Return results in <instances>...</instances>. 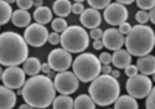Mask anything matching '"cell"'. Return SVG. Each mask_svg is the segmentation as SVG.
Masks as SVG:
<instances>
[{
    "mask_svg": "<svg viewBox=\"0 0 155 109\" xmlns=\"http://www.w3.org/2000/svg\"><path fill=\"white\" fill-rule=\"evenodd\" d=\"M24 36L5 31L0 35V63L3 66H19L28 60L29 47Z\"/></svg>",
    "mask_w": 155,
    "mask_h": 109,
    "instance_id": "7a4b0ae2",
    "label": "cell"
},
{
    "mask_svg": "<svg viewBox=\"0 0 155 109\" xmlns=\"http://www.w3.org/2000/svg\"><path fill=\"white\" fill-rule=\"evenodd\" d=\"M153 81H154V82H155V73H154V74H153Z\"/></svg>",
    "mask_w": 155,
    "mask_h": 109,
    "instance_id": "681fc988",
    "label": "cell"
},
{
    "mask_svg": "<svg viewBox=\"0 0 155 109\" xmlns=\"http://www.w3.org/2000/svg\"><path fill=\"white\" fill-rule=\"evenodd\" d=\"M51 71H52V68H51V66H50L48 62H47V63H42V66H41V72H42L44 74H48Z\"/></svg>",
    "mask_w": 155,
    "mask_h": 109,
    "instance_id": "74e56055",
    "label": "cell"
},
{
    "mask_svg": "<svg viewBox=\"0 0 155 109\" xmlns=\"http://www.w3.org/2000/svg\"><path fill=\"white\" fill-rule=\"evenodd\" d=\"M114 108L115 109H138V102L137 98H134L130 94H124L119 95L118 99L114 102Z\"/></svg>",
    "mask_w": 155,
    "mask_h": 109,
    "instance_id": "d6986e66",
    "label": "cell"
},
{
    "mask_svg": "<svg viewBox=\"0 0 155 109\" xmlns=\"http://www.w3.org/2000/svg\"><path fill=\"white\" fill-rule=\"evenodd\" d=\"M72 70L80 81L92 82L102 73V63L98 57L92 53H82L78 54L72 62Z\"/></svg>",
    "mask_w": 155,
    "mask_h": 109,
    "instance_id": "5b68a950",
    "label": "cell"
},
{
    "mask_svg": "<svg viewBox=\"0 0 155 109\" xmlns=\"http://www.w3.org/2000/svg\"><path fill=\"white\" fill-rule=\"evenodd\" d=\"M86 27L72 25L61 34V46L71 53H81L89 45V34Z\"/></svg>",
    "mask_w": 155,
    "mask_h": 109,
    "instance_id": "8992f818",
    "label": "cell"
},
{
    "mask_svg": "<svg viewBox=\"0 0 155 109\" xmlns=\"http://www.w3.org/2000/svg\"><path fill=\"white\" fill-rule=\"evenodd\" d=\"M149 18H150V21L155 25V6L149 10Z\"/></svg>",
    "mask_w": 155,
    "mask_h": 109,
    "instance_id": "60d3db41",
    "label": "cell"
},
{
    "mask_svg": "<svg viewBox=\"0 0 155 109\" xmlns=\"http://www.w3.org/2000/svg\"><path fill=\"white\" fill-rule=\"evenodd\" d=\"M104 21L112 26H119L128 19V10L124 6V4L120 3H110L106 9H104Z\"/></svg>",
    "mask_w": 155,
    "mask_h": 109,
    "instance_id": "7c38bea8",
    "label": "cell"
},
{
    "mask_svg": "<svg viewBox=\"0 0 155 109\" xmlns=\"http://www.w3.org/2000/svg\"><path fill=\"white\" fill-rule=\"evenodd\" d=\"M155 46V34L150 26L139 24L132 27L125 37V48L133 56L140 57L149 54Z\"/></svg>",
    "mask_w": 155,
    "mask_h": 109,
    "instance_id": "277c9868",
    "label": "cell"
},
{
    "mask_svg": "<svg viewBox=\"0 0 155 109\" xmlns=\"http://www.w3.org/2000/svg\"><path fill=\"white\" fill-rule=\"evenodd\" d=\"M25 76L26 72L24 71V68H20L19 66H9L5 71L2 72V82L11 89H19L22 88L26 82Z\"/></svg>",
    "mask_w": 155,
    "mask_h": 109,
    "instance_id": "8fae6325",
    "label": "cell"
},
{
    "mask_svg": "<svg viewBox=\"0 0 155 109\" xmlns=\"http://www.w3.org/2000/svg\"><path fill=\"white\" fill-rule=\"evenodd\" d=\"M88 94L92 97L96 104L108 107L114 104L120 94V86L115 77L112 74H99L92 81L88 87Z\"/></svg>",
    "mask_w": 155,
    "mask_h": 109,
    "instance_id": "3957f363",
    "label": "cell"
},
{
    "mask_svg": "<svg viewBox=\"0 0 155 109\" xmlns=\"http://www.w3.org/2000/svg\"><path fill=\"white\" fill-rule=\"evenodd\" d=\"M135 20L138 24H147L150 18H149V12H147L145 10H139L135 14Z\"/></svg>",
    "mask_w": 155,
    "mask_h": 109,
    "instance_id": "83f0119b",
    "label": "cell"
},
{
    "mask_svg": "<svg viewBox=\"0 0 155 109\" xmlns=\"http://www.w3.org/2000/svg\"><path fill=\"white\" fill-rule=\"evenodd\" d=\"M34 5H35L36 8H40V6H42V0H35Z\"/></svg>",
    "mask_w": 155,
    "mask_h": 109,
    "instance_id": "ee69618b",
    "label": "cell"
},
{
    "mask_svg": "<svg viewBox=\"0 0 155 109\" xmlns=\"http://www.w3.org/2000/svg\"><path fill=\"white\" fill-rule=\"evenodd\" d=\"M87 3L91 8L101 10V9H106L110 4V0H87Z\"/></svg>",
    "mask_w": 155,
    "mask_h": 109,
    "instance_id": "4316f807",
    "label": "cell"
},
{
    "mask_svg": "<svg viewBox=\"0 0 155 109\" xmlns=\"http://www.w3.org/2000/svg\"><path fill=\"white\" fill-rule=\"evenodd\" d=\"M52 10L57 16L66 18L72 12V4L70 0H56L52 5Z\"/></svg>",
    "mask_w": 155,
    "mask_h": 109,
    "instance_id": "ffe728a7",
    "label": "cell"
},
{
    "mask_svg": "<svg viewBox=\"0 0 155 109\" xmlns=\"http://www.w3.org/2000/svg\"><path fill=\"white\" fill-rule=\"evenodd\" d=\"M21 97L25 103H29L32 108H47L54 103L56 98L55 83L48 76L35 74L31 76L22 86Z\"/></svg>",
    "mask_w": 155,
    "mask_h": 109,
    "instance_id": "6da1fadb",
    "label": "cell"
},
{
    "mask_svg": "<svg viewBox=\"0 0 155 109\" xmlns=\"http://www.w3.org/2000/svg\"><path fill=\"white\" fill-rule=\"evenodd\" d=\"M138 70L141 74H154L155 73V56L153 54H145V56H140L137 61Z\"/></svg>",
    "mask_w": 155,
    "mask_h": 109,
    "instance_id": "2e32d148",
    "label": "cell"
},
{
    "mask_svg": "<svg viewBox=\"0 0 155 109\" xmlns=\"http://www.w3.org/2000/svg\"><path fill=\"white\" fill-rule=\"evenodd\" d=\"M89 36H91L93 40H101L103 36V31L99 29V27H94V29H91Z\"/></svg>",
    "mask_w": 155,
    "mask_h": 109,
    "instance_id": "e575fe53",
    "label": "cell"
},
{
    "mask_svg": "<svg viewBox=\"0 0 155 109\" xmlns=\"http://www.w3.org/2000/svg\"><path fill=\"white\" fill-rule=\"evenodd\" d=\"M80 21L86 29H94V27H98L101 25L102 15L99 14V11L97 9H94V8L84 9V11L81 14Z\"/></svg>",
    "mask_w": 155,
    "mask_h": 109,
    "instance_id": "5bb4252c",
    "label": "cell"
},
{
    "mask_svg": "<svg viewBox=\"0 0 155 109\" xmlns=\"http://www.w3.org/2000/svg\"><path fill=\"white\" fill-rule=\"evenodd\" d=\"M102 41L104 47H107L110 51H117L122 48V46L125 44L124 35L119 30L115 29V27H110V29H107L103 32Z\"/></svg>",
    "mask_w": 155,
    "mask_h": 109,
    "instance_id": "4fadbf2b",
    "label": "cell"
},
{
    "mask_svg": "<svg viewBox=\"0 0 155 109\" xmlns=\"http://www.w3.org/2000/svg\"><path fill=\"white\" fill-rule=\"evenodd\" d=\"M103 47H104V45H103V41H102V38L101 40H93V48L94 50H102Z\"/></svg>",
    "mask_w": 155,
    "mask_h": 109,
    "instance_id": "f35d334b",
    "label": "cell"
},
{
    "mask_svg": "<svg viewBox=\"0 0 155 109\" xmlns=\"http://www.w3.org/2000/svg\"><path fill=\"white\" fill-rule=\"evenodd\" d=\"M74 109H94L96 102L89 94H81L74 99Z\"/></svg>",
    "mask_w": 155,
    "mask_h": 109,
    "instance_id": "603a6c76",
    "label": "cell"
},
{
    "mask_svg": "<svg viewBox=\"0 0 155 109\" xmlns=\"http://www.w3.org/2000/svg\"><path fill=\"white\" fill-rule=\"evenodd\" d=\"M32 107L29 104V103H26V104H22V105H20V109H31Z\"/></svg>",
    "mask_w": 155,
    "mask_h": 109,
    "instance_id": "f6af8a7d",
    "label": "cell"
},
{
    "mask_svg": "<svg viewBox=\"0 0 155 109\" xmlns=\"http://www.w3.org/2000/svg\"><path fill=\"white\" fill-rule=\"evenodd\" d=\"M84 11V6L82 3H77L74 2V4H72V12L77 14V15H81V14Z\"/></svg>",
    "mask_w": 155,
    "mask_h": 109,
    "instance_id": "d590c367",
    "label": "cell"
},
{
    "mask_svg": "<svg viewBox=\"0 0 155 109\" xmlns=\"http://www.w3.org/2000/svg\"><path fill=\"white\" fill-rule=\"evenodd\" d=\"M153 81L145 74H135L133 77H129L127 81L125 89L128 94L133 95L137 99L147 98L149 93L153 89Z\"/></svg>",
    "mask_w": 155,
    "mask_h": 109,
    "instance_id": "52a82bcc",
    "label": "cell"
},
{
    "mask_svg": "<svg viewBox=\"0 0 155 109\" xmlns=\"http://www.w3.org/2000/svg\"><path fill=\"white\" fill-rule=\"evenodd\" d=\"M48 42L51 45H58V44H61V35H60V32H56V31L51 32L48 35Z\"/></svg>",
    "mask_w": 155,
    "mask_h": 109,
    "instance_id": "4dcf8cb0",
    "label": "cell"
},
{
    "mask_svg": "<svg viewBox=\"0 0 155 109\" xmlns=\"http://www.w3.org/2000/svg\"><path fill=\"white\" fill-rule=\"evenodd\" d=\"M31 21V15L28 12V10L19 9L12 12L11 16V22L16 27H28Z\"/></svg>",
    "mask_w": 155,
    "mask_h": 109,
    "instance_id": "ac0fdd59",
    "label": "cell"
},
{
    "mask_svg": "<svg viewBox=\"0 0 155 109\" xmlns=\"http://www.w3.org/2000/svg\"><path fill=\"white\" fill-rule=\"evenodd\" d=\"M55 76H56V74H55V71H54V70H52V71H51V72L48 73V77H50V78H54Z\"/></svg>",
    "mask_w": 155,
    "mask_h": 109,
    "instance_id": "bcb514c9",
    "label": "cell"
},
{
    "mask_svg": "<svg viewBox=\"0 0 155 109\" xmlns=\"http://www.w3.org/2000/svg\"><path fill=\"white\" fill-rule=\"evenodd\" d=\"M47 62L50 63L51 68L56 72H62V71H67L68 68L72 66V56L71 52H68L67 50L62 48H55L50 52L48 57H47Z\"/></svg>",
    "mask_w": 155,
    "mask_h": 109,
    "instance_id": "30bf717a",
    "label": "cell"
},
{
    "mask_svg": "<svg viewBox=\"0 0 155 109\" xmlns=\"http://www.w3.org/2000/svg\"><path fill=\"white\" fill-rule=\"evenodd\" d=\"M135 2L141 10H150L155 6V0H135Z\"/></svg>",
    "mask_w": 155,
    "mask_h": 109,
    "instance_id": "f1b7e54d",
    "label": "cell"
},
{
    "mask_svg": "<svg viewBox=\"0 0 155 109\" xmlns=\"http://www.w3.org/2000/svg\"><path fill=\"white\" fill-rule=\"evenodd\" d=\"M11 16H12V10L10 6V3L2 0L0 2V24L5 25L11 20Z\"/></svg>",
    "mask_w": 155,
    "mask_h": 109,
    "instance_id": "d4e9b609",
    "label": "cell"
},
{
    "mask_svg": "<svg viewBox=\"0 0 155 109\" xmlns=\"http://www.w3.org/2000/svg\"><path fill=\"white\" fill-rule=\"evenodd\" d=\"M5 2H8V3L12 4V3H15V2H16V0H5Z\"/></svg>",
    "mask_w": 155,
    "mask_h": 109,
    "instance_id": "7dc6e473",
    "label": "cell"
},
{
    "mask_svg": "<svg viewBox=\"0 0 155 109\" xmlns=\"http://www.w3.org/2000/svg\"><path fill=\"white\" fill-rule=\"evenodd\" d=\"M132 25L129 24V22H127V21H124L123 24H120L119 25V31L123 34V35H128L129 32H130V30H132Z\"/></svg>",
    "mask_w": 155,
    "mask_h": 109,
    "instance_id": "8d00e7d4",
    "label": "cell"
},
{
    "mask_svg": "<svg viewBox=\"0 0 155 109\" xmlns=\"http://www.w3.org/2000/svg\"><path fill=\"white\" fill-rule=\"evenodd\" d=\"M48 31L46 26L38 22L30 24L24 32V37L26 40V42L30 46L34 47H41L48 41Z\"/></svg>",
    "mask_w": 155,
    "mask_h": 109,
    "instance_id": "9c48e42d",
    "label": "cell"
},
{
    "mask_svg": "<svg viewBox=\"0 0 155 109\" xmlns=\"http://www.w3.org/2000/svg\"><path fill=\"white\" fill-rule=\"evenodd\" d=\"M41 66L42 63L40 62V60L36 57H28V60L24 62V71L26 72V74L29 76H35L38 74V72L41 71Z\"/></svg>",
    "mask_w": 155,
    "mask_h": 109,
    "instance_id": "7402d4cb",
    "label": "cell"
},
{
    "mask_svg": "<svg viewBox=\"0 0 155 109\" xmlns=\"http://www.w3.org/2000/svg\"><path fill=\"white\" fill-rule=\"evenodd\" d=\"M34 3H35L34 0H16L19 9H24V10H29L34 5Z\"/></svg>",
    "mask_w": 155,
    "mask_h": 109,
    "instance_id": "1f68e13d",
    "label": "cell"
},
{
    "mask_svg": "<svg viewBox=\"0 0 155 109\" xmlns=\"http://www.w3.org/2000/svg\"><path fill=\"white\" fill-rule=\"evenodd\" d=\"M98 58H99V61H101L102 64H109V63H112V54L108 53V52L101 53Z\"/></svg>",
    "mask_w": 155,
    "mask_h": 109,
    "instance_id": "836d02e7",
    "label": "cell"
},
{
    "mask_svg": "<svg viewBox=\"0 0 155 109\" xmlns=\"http://www.w3.org/2000/svg\"><path fill=\"white\" fill-rule=\"evenodd\" d=\"M115 2L120 3V4H124V5H129V4L134 3V0H115Z\"/></svg>",
    "mask_w": 155,
    "mask_h": 109,
    "instance_id": "b9f144b4",
    "label": "cell"
},
{
    "mask_svg": "<svg viewBox=\"0 0 155 109\" xmlns=\"http://www.w3.org/2000/svg\"><path fill=\"white\" fill-rule=\"evenodd\" d=\"M74 2H77V3H82V2H84V0H74Z\"/></svg>",
    "mask_w": 155,
    "mask_h": 109,
    "instance_id": "c3c4849f",
    "label": "cell"
},
{
    "mask_svg": "<svg viewBox=\"0 0 155 109\" xmlns=\"http://www.w3.org/2000/svg\"><path fill=\"white\" fill-rule=\"evenodd\" d=\"M112 67H110V63L109 64H102V73L103 74H110L112 72Z\"/></svg>",
    "mask_w": 155,
    "mask_h": 109,
    "instance_id": "ab89813d",
    "label": "cell"
},
{
    "mask_svg": "<svg viewBox=\"0 0 155 109\" xmlns=\"http://www.w3.org/2000/svg\"><path fill=\"white\" fill-rule=\"evenodd\" d=\"M73 105H74V101L70 97V94L57 95L52 103L54 109H72Z\"/></svg>",
    "mask_w": 155,
    "mask_h": 109,
    "instance_id": "cb8c5ba5",
    "label": "cell"
},
{
    "mask_svg": "<svg viewBox=\"0 0 155 109\" xmlns=\"http://www.w3.org/2000/svg\"><path fill=\"white\" fill-rule=\"evenodd\" d=\"M34 19L36 22L46 25L47 22L52 21V11H51L47 6H40L36 8V10L34 11Z\"/></svg>",
    "mask_w": 155,
    "mask_h": 109,
    "instance_id": "44dd1931",
    "label": "cell"
},
{
    "mask_svg": "<svg viewBox=\"0 0 155 109\" xmlns=\"http://www.w3.org/2000/svg\"><path fill=\"white\" fill-rule=\"evenodd\" d=\"M16 104V94L11 88L3 84L0 87V108L11 109Z\"/></svg>",
    "mask_w": 155,
    "mask_h": 109,
    "instance_id": "9a60e30c",
    "label": "cell"
},
{
    "mask_svg": "<svg viewBox=\"0 0 155 109\" xmlns=\"http://www.w3.org/2000/svg\"><path fill=\"white\" fill-rule=\"evenodd\" d=\"M110 74L113 76V77H115V78H119V76H120V73H119V71H117V70H113L112 72H110Z\"/></svg>",
    "mask_w": 155,
    "mask_h": 109,
    "instance_id": "7bdbcfd3",
    "label": "cell"
},
{
    "mask_svg": "<svg viewBox=\"0 0 155 109\" xmlns=\"http://www.w3.org/2000/svg\"><path fill=\"white\" fill-rule=\"evenodd\" d=\"M145 108L147 109H155V87H153L151 92L147 97L145 101Z\"/></svg>",
    "mask_w": 155,
    "mask_h": 109,
    "instance_id": "f546056e",
    "label": "cell"
},
{
    "mask_svg": "<svg viewBox=\"0 0 155 109\" xmlns=\"http://www.w3.org/2000/svg\"><path fill=\"white\" fill-rule=\"evenodd\" d=\"M55 87L60 94H72L80 87V79L74 72L62 71L55 76Z\"/></svg>",
    "mask_w": 155,
    "mask_h": 109,
    "instance_id": "ba28073f",
    "label": "cell"
},
{
    "mask_svg": "<svg viewBox=\"0 0 155 109\" xmlns=\"http://www.w3.org/2000/svg\"><path fill=\"white\" fill-rule=\"evenodd\" d=\"M51 27H52V30L56 31V32H63L68 27V24L63 18L58 16V18H56V19H54L52 21H51Z\"/></svg>",
    "mask_w": 155,
    "mask_h": 109,
    "instance_id": "484cf974",
    "label": "cell"
},
{
    "mask_svg": "<svg viewBox=\"0 0 155 109\" xmlns=\"http://www.w3.org/2000/svg\"><path fill=\"white\" fill-rule=\"evenodd\" d=\"M124 71H125V74L128 77H133L135 74H138L139 70H138V66H134V64H129L124 68Z\"/></svg>",
    "mask_w": 155,
    "mask_h": 109,
    "instance_id": "d6a6232c",
    "label": "cell"
},
{
    "mask_svg": "<svg viewBox=\"0 0 155 109\" xmlns=\"http://www.w3.org/2000/svg\"><path fill=\"white\" fill-rule=\"evenodd\" d=\"M112 63L117 68H125L132 63V53L128 50L119 48L112 54Z\"/></svg>",
    "mask_w": 155,
    "mask_h": 109,
    "instance_id": "e0dca14e",
    "label": "cell"
}]
</instances>
